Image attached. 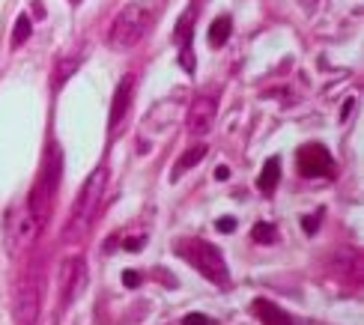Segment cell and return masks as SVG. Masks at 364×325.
<instances>
[{
	"mask_svg": "<svg viewBox=\"0 0 364 325\" xmlns=\"http://www.w3.org/2000/svg\"><path fill=\"white\" fill-rule=\"evenodd\" d=\"M156 21V4L149 0H134V4L123 6V12H117V18L111 21L108 30V45L114 51H129L134 48Z\"/></svg>",
	"mask_w": 364,
	"mask_h": 325,
	"instance_id": "6da1fadb",
	"label": "cell"
},
{
	"mask_svg": "<svg viewBox=\"0 0 364 325\" xmlns=\"http://www.w3.org/2000/svg\"><path fill=\"white\" fill-rule=\"evenodd\" d=\"M105 182H108V174H105V167H99V170H93V174L87 176V182L81 185L78 197H75L72 215H69V224L63 227V239H66V242H78L81 236H87V230L93 227L96 215H99Z\"/></svg>",
	"mask_w": 364,
	"mask_h": 325,
	"instance_id": "7a4b0ae2",
	"label": "cell"
},
{
	"mask_svg": "<svg viewBox=\"0 0 364 325\" xmlns=\"http://www.w3.org/2000/svg\"><path fill=\"white\" fill-rule=\"evenodd\" d=\"M176 254L186 262H191L206 281L218 284V287L230 284V272H227V262H224V257H221V251L215 245H209L203 239H186V242L176 245Z\"/></svg>",
	"mask_w": 364,
	"mask_h": 325,
	"instance_id": "3957f363",
	"label": "cell"
},
{
	"mask_svg": "<svg viewBox=\"0 0 364 325\" xmlns=\"http://www.w3.org/2000/svg\"><path fill=\"white\" fill-rule=\"evenodd\" d=\"M42 296H45L42 269H30L18 281V287H15V302H12L15 322L18 325H36L39 311H42Z\"/></svg>",
	"mask_w": 364,
	"mask_h": 325,
	"instance_id": "277c9868",
	"label": "cell"
},
{
	"mask_svg": "<svg viewBox=\"0 0 364 325\" xmlns=\"http://www.w3.org/2000/svg\"><path fill=\"white\" fill-rule=\"evenodd\" d=\"M45 227V218H39V215L30 209V203L24 200V203L12 212L9 218V242H12V251H24V247L30 242H36V236L42 233Z\"/></svg>",
	"mask_w": 364,
	"mask_h": 325,
	"instance_id": "5b68a950",
	"label": "cell"
},
{
	"mask_svg": "<svg viewBox=\"0 0 364 325\" xmlns=\"http://www.w3.org/2000/svg\"><path fill=\"white\" fill-rule=\"evenodd\" d=\"M296 167H299L301 176L323 179V176L335 174V159H331V152L323 144H305L296 156Z\"/></svg>",
	"mask_w": 364,
	"mask_h": 325,
	"instance_id": "8992f818",
	"label": "cell"
},
{
	"mask_svg": "<svg viewBox=\"0 0 364 325\" xmlns=\"http://www.w3.org/2000/svg\"><path fill=\"white\" fill-rule=\"evenodd\" d=\"M197 15H200V4H191L186 6V12L176 18V30H173V42L179 45V63L186 72L194 75V57H191V33H194V21H197Z\"/></svg>",
	"mask_w": 364,
	"mask_h": 325,
	"instance_id": "52a82bcc",
	"label": "cell"
},
{
	"mask_svg": "<svg viewBox=\"0 0 364 325\" xmlns=\"http://www.w3.org/2000/svg\"><path fill=\"white\" fill-rule=\"evenodd\" d=\"M215 114H218V99L215 96H200L194 99L191 107H188V117H186V126H188V134H206L215 122Z\"/></svg>",
	"mask_w": 364,
	"mask_h": 325,
	"instance_id": "ba28073f",
	"label": "cell"
},
{
	"mask_svg": "<svg viewBox=\"0 0 364 325\" xmlns=\"http://www.w3.org/2000/svg\"><path fill=\"white\" fill-rule=\"evenodd\" d=\"M87 284V269H84V257H69L63 262V277H60V287H63V302H75L81 296V289Z\"/></svg>",
	"mask_w": 364,
	"mask_h": 325,
	"instance_id": "9c48e42d",
	"label": "cell"
},
{
	"mask_svg": "<svg viewBox=\"0 0 364 325\" xmlns=\"http://www.w3.org/2000/svg\"><path fill=\"white\" fill-rule=\"evenodd\" d=\"M132 92H134V75L129 72L123 81L117 84V92H114V102H111V117H108V129L111 134L123 126V119L129 114V107H132Z\"/></svg>",
	"mask_w": 364,
	"mask_h": 325,
	"instance_id": "30bf717a",
	"label": "cell"
},
{
	"mask_svg": "<svg viewBox=\"0 0 364 325\" xmlns=\"http://www.w3.org/2000/svg\"><path fill=\"white\" fill-rule=\"evenodd\" d=\"M251 311H254V316L260 319L263 325H290V314H284L275 302L257 299V302L251 304Z\"/></svg>",
	"mask_w": 364,
	"mask_h": 325,
	"instance_id": "8fae6325",
	"label": "cell"
},
{
	"mask_svg": "<svg viewBox=\"0 0 364 325\" xmlns=\"http://www.w3.org/2000/svg\"><path fill=\"white\" fill-rule=\"evenodd\" d=\"M278 182H281V159L278 156H272L263 170H260V176H257V188H260L263 194H272L278 188Z\"/></svg>",
	"mask_w": 364,
	"mask_h": 325,
	"instance_id": "7c38bea8",
	"label": "cell"
},
{
	"mask_svg": "<svg viewBox=\"0 0 364 325\" xmlns=\"http://www.w3.org/2000/svg\"><path fill=\"white\" fill-rule=\"evenodd\" d=\"M230 33H233L230 15H221V18H215V21H212V27H209V45H212V48H221V45L230 39Z\"/></svg>",
	"mask_w": 364,
	"mask_h": 325,
	"instance_id": "4fadbf2b",
	"label": "cell"
},
{
	"mask_svg": "<svg viewBox=\"0 0 364 325\" xmlns=\"http://www.w3.org/2000/svg\"><path fill=\"white\" fill-rule=\"evenodd\" d=\"M81 66V57H60V63H57V72H54V90H60L66 81H69V75H75V69Z\"/></svg>",
	"mask_w": 364,
	"mask_h": 325,
	"instance_id": "5bb4252c",
	"label": "cell"
},
{
	"mask_svg": "<svg viewBox=\"0 0 364 325\" xmlns=\"http://www.w3.org/2000/svg\"><path fill=\"white\" fill-rule=\"evenodd\" d=\"M203 159H206V146H203V144L191 146V149L186 152V156H182V159L176 161V167H173V176H182V174H186L188 167H194L197 161H203Z\"/></svg>",
	"mask_w": 364,
	"mask_h": 325,
	"instance_id": "9a60e30c",
	"label": "cell"
},
{
	"mask_svg": "<svg viewBox=\"0 0 364 325\" xmlns=\"http://www.w3.org/2000/svg\"><path fill=\"white\" fill-rule=\"evenodd\" d=\"M251 236H254L257 245H275V242H278V230H275V224L260 221V224H254Z\"/></svg>",
	"mask_w": 364,
	"mask_h": 325,
	"instance_id": "2e32d148",
	"label": "cell"
},
{
	"mask_svg": "<svg viewBox=\"0 0 364 325\" xmlns=\"http://www.w3.org/2000/svg\"><path fill=\"white\" fill-rule=\"evenodd\" d=\"M33 33V21H30V15H18V21H15V33H12V48H18L24 45Z\"/></svg>",
	"mask_w": 364,
	"mask_h": 325,
	"instance_id": "e0dca14e",
	"label": "cell"
},
{
	"mask_svg": "<svg viewBox=\"0 0 364 325\" xmlns=\"http://www.w3.org/2000/svg\"><path fill=\"white\" fill-rule=\"evenodd\" d=\"M301 230H305L308 236L316 233V230H320V215H305V218H301Z\"/></svg>",
	"mask_w": 364,
	"mask_h": 325,
	"instance_id": "ac0fdd59",
	"label": "cell"
},
{
	"mask_svg": "<svg viewBox=\"0 0 364 325\" xmlns=\"http://www.w3.org/2000/svg\"><path fill=\"white\" fill-rule=\"evenodd\" d=\"M182 325H212V319L203 316V314H188L186 319H182Z\"/></svg>",
	"mask_w": 364,
	"mask_h": 325,
	"instance_id": "d6986e66",
	"label": "cell"
},
{
	"mask_svg": "<svg viewBox=\"0 0 364 325\" xmlns=\"http://www.w3.org/2000/svg\"><path fill=\"white\" fill-rule=\"evenodd\" d=\"M144 236H132V239H126L123 242V247H126V251H141V247H144Z\"/></svg>",
	"mask_w": 364,
	"mask_h": 325,
	"instance_id": "ffe728a7",
	"label": "cell"
},
{
	"mask_svg": "<svg viewBox=\"0 0 364 325\" xmlns=\"http://www.w3.org/2000/svg\"><path fill=\"white\" fill-rule=\"evenodd\" d=\"M123 284L134 289V287H138V284H141V275H138V272H123Z\"/></svg>",
	"mask_w": 364,
	"mask_h": 325,
	"instance_id": "44dd1931",
	"label": "cell"
},
{
	"mask_svg": "<svg viewBox=\"0 0 364 325\" xmlns=\"http://www.w3.org/2000/svg\"><path fill=\"white\" fill-rule=\"evenodd\" d=\"M218 230H221V233H233L236 221H233V218H221V221H218Z\"/></svg>",
	"mask_w": 364,
	"mask_h": 325,
	"instance_id": "7402d4cb",
	"label": "cell"
},
{
	"mask_svg": "<svg viewBox=\"0 0 364 325\" xmlns=\"http://www.w3.org/2000/svg\"><path fill=\"white\" fill-rule=\"evenodd\" d=\"M350 111H353V99H346V105H343V114H341V119H346V117H350Z\"/></svg>",
	"mask_w": 364,
	"mask_h": 325,
	"instance_id": "603a6c76",
	"label": "cell"
},
{
	"mask_svg": "<svg viewBox=\"0 0 364 325\" xmlns=\"http://www.w3.org/2000/svg\"><path fill=\"white\" fill-rule=\"evenodd\" d=\"M227 176H230V170H227V167H218L215 170V179H227Z\"/></svg>",
	"mask_w": 364,
	"mask_h": 325,
	"instance_id": "cb8c5ba5",
	"label": "cell"
},
{
	"mask_svg": "<svg viewBox=\"0 0 364 325\" xmlns=\"http://www.w3.org/2000/svg\"><path fill=\"white\" fill-rule=\"evenodd\" d=\"M299 4H301V6H305V9H314L316 4H320V0H299Z\"/></svg>",
	"mask_w": 364,
	"mask_h": 325,
	"instance_id": "d4e9b609",
	"label": "cell"
},
{
	"mask_svg": "<svg viewBox=\"0 0 364 325\" xmlns=\"http://www.w3.org/2000/svg\"><path fill=\"white\" fill-rule=\"evenodd\" d=\"M69 4H81V0H69Z\"/></svg>",
	"mask_w": 364,
	"mask_h": 325,
	"instance_id": "484cf974",
	"label": "cell"
}]
</instances>
